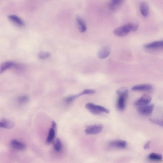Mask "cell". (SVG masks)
<instances>
[{
    "instance_id": "obj_1",
    "label": "cell",
    "mask_w": 163,
    "mask_h": 163,
    "mask_svg": "<svg viewBox=\"0 0 163 163\" xmlns=\"http://www.w3.org/2000/svg\"><path fill=\"white\" fill-rule=\"evenodd\" d=\"M139 26V25L137 24H126L115 29L113 31V33L118 37H125L131 32L137 31L138 29Z\"/></svg>"
},
{
    "instance_id": "obj_2",
    "label": "cell",
    "mask_w": 163,
    "mask_h": 163,
    "mask_svg": "<svg viewBox=\"0 0 163 163\" xmlns=\"http://www.w3.org/2000/svg\"><path fill=\"white\" fill-rule=\"evenodd\" d=\"M85 107L90 112L94 115H99L103 113H109L107 109L104 107L89 103L85 105Z\"/></svg>"
},
{
    "instance_id": "obj_3",
    "label": "cell",
    "mask_w": 163,
    "mask_h": 163,
    "mask_svg": "<svg viewBox=\"0 0 163 163\" xmlns=\"http://www.w3.org/2000/svg\"><path fill=\"white\" fill-rule=\"evenodd\" d=\"M151 100L152 97L150 95L144 94L135 102L134 105L138 107L145 105L150 104Z\"/></svg>"
},
{
    "instance_id": "obj_4",
    "label": "cell",
    "mask_w": 163,
    "mask_h": 163,
    "mask_svg": "<svg viewBox=\"0 0 163 163\" xmlns=\"http://www.w3.org/2000/svg\"><path fill=\"white\" fill-rule=\"evenodd\" d=\"M154 105L153 104H149L145 105L139 106L138 108V111L141 114L143 115H148L152 113Z\"/></svg>"
},
{
    "instance_id": "obj_5",
    "label": "cell",
    "mask_w": 163,
    "mask_h": 163,
    "mask_svg": "<svg viewBox=\"0 0 163 163\" xmlns=\"http://www.w3.org/2000/svg\"><path fill=\"white\" fill-rule=\"evenodd\" d=\"M103 129L102 125H93L88 127L85 129V132L88 134H96L101 132Z\"/></svg>"
},
{
    "instance_id": "obj_6",
    "label": "cell",
    "mask_w": 163,
    "mask_h": 163,
    "mask_svg": "<svg viewBox=\"0 0 163 163\" xmlns=\"http://www.w3.org/2000/svg\"><path fill=\"white\" fill-rule=\"evenodd\" d=\"M109 145L113 148L123 149L126 147L127 143L124 141L115 140L111 141L109 143Z\"/></svg>"
},
{
    "instance_id": "obj_7",
    "label": "cell",
    "mask_w": 163,
    "mask_h": 163,
    "mask_svg": "<svg viewBox=\"0 0 163 163\" xmlns=\"http://www.w3.org/2000/svg\"><path fill=\"white\" fill-rule=\"evenodd\" d=\"M152 85L149 84L138 85L133 87L132 89L133 91H149L153 89Z\"/></svg>"
},
{
    "instance_id": "obj_8",
    "label": "cell",
    "mask_w": 163,
    "mask_h": 163,
    "mask_svg": "<svg viewBox=\"0 0 163 163\" xmlns=\"http://www.w3.org/2000/svg\"><path fill=\"white\" fill-rule=\"evenodd\" d=\"M76 21L79 31L82 33L85 32L86 31L87 27L83 20L80 16H78L76 17Z\"/></svg>"
},
{
    "instance_id": "obj_9",
    "label": "cell",
    "mask_w": 163,
    "mask_h": 163,
    "mask_svg": "<svg viewBox=\"0 0 163 163\" xmlns=\"http://www.w3.org/2000/svg\"><path fill=\"white\" fill-rule=\"evenodd\" d=\"M11 147L14 149L17 150H23L26 147L24 143L16 140H12L10 142Z\"/></svg>"
},
{
    "instance_id": "obj_10",
    "label": "cell",
    "mask_w": 163,
    "mask_h": 163,
    "mask_svg": "<svg viewBox=\"0 0 163 163\" xmlns=\"http://www.w3.org/2000/svg\"><path fill=\"white\" fill-rule=\"evenodd\" d=\"M125 0H110L108 4V7L112 11H114L119 8Z\"/></svg>"
},
{
    "instance_id": "obj_11",
    "label": "cell",
    "mask_w": 163,
    "mask_h": 163,
    "mask_svg": "<svg viewBox=\"0 0 163 163\" xmlns=\"http://www.w3.org/2000/svg\"><path fill=\"white\" fill-rule=\"evenodd\" d=\"M127 98L124 96L118 97L117 103V107L119 110L122 111L125 109Z\"/></svg>"
},
{
    "instance_id": "obj_12",
    "label": "cell",
    "mask_w": 163,
    "mask_h": 163,
    "mask_svg": "<svg viewBox=\"0 0 163 163\" xmlns=\"http://www.w3.org/2000/svg\"><path fill=\"white\" fill-rule=\"evenodd\" d=\"M145 47L148 49L163 48V40L153 42L145 45Z\"/></svg>"
},
{
    "instance_id": "obj_13",
    "label": "cell",
    "mask_w": 163,
    "mask_h": 163,
    "mask_svg": "<svg viewBox=\"0 0 163 163\" xmlns=\"http://www.w3.org/2000/svg\"><path fill=\"white\" fill-rule=\"evenodd\" d=\"M8 19L14 23L18 26H22L25 24L23 20L18 16L14 15H9L8 16Z\"/></svg>"
},
{
    "instance_id": "obj_14",
    "label": "cell",
    "mask_w": 163,
    "mask_h": 163,
    "mask_svg": "<svg viewBox=\"0 0 163 163\" xmlns=\"http://www.w3.org/2000/svg\"><path fill=\"white\" fill-rule=\"evenodd\" d=\"M110 52V49L109 48L103 47L98 52V57L101 59H105L109 56Z\"/></svg>"
},
{
    "instance_id": "obj_15",
    "label": "cell",
    "mask_w": 163,
    "mask_h": 163,
    "mask_svg": "<svg viewBox=\"0 0 163 163\" xmlns=\"http://www.w3.org/2000/svg\"><path fill=\"white\" fill-rule=\"evenodd\" d=\"M14 125V122L10 120L3 119L0 121L1 128L6 129H11Z\"/></svg>"
},
{
    "instance_id": "obj_16",
    "label": "cell",
    "mask_w": 163,
    "mask_h": 163,
    "mask_svg": "<svg viewBox=\"0 0 163 163\" xmlns=\"http://www.w3.org/2000/svg\"><path fill=\"white\" fill-rule=\"evenodd\" d=\"M140 10L142 15L145 17L148 16L149 12V7L146 2H141L140 6Z\"/></svg>"
},
{
    "instance_id": "obj_17",
    "label": "cell",
    "mask_w": 163,
    "mask_h": 163,
    "mask_svg": "<svg viewBox=\"0 0 163 163\" xmlns=\"http://www.w3.org/2000/svg\"><path fill=\"white\" fill-rule=\"evenodd\" d=\"M56 129L52 127L50 129L47 139V143L48 144L51 143L55 139L56 135Z\"/></svg>"
},
{
    "instance_id": "obj_18",
    "label": "cell",
    "mask_w": 163,
    "mask_h": 163,
    "mask_svg": "<svg viewBox=\"0 0 163 163\" xmlns=\"http://www.w3.org/2000/svg\"><path fill=\"white\" fill-rule=\"evenodd\" d=\"M14 63L10 61L6 62H4L2 65L0 69V73L2 74L4 71L8 69H10L14 66Z\"/></svg>"
},
{
    "instance_id": "obj_19",
    "label": "cell",
    "mask_w": 163,
    "mask_h": 163,
    "mask_svg": "<svg viewBox=\"0 0 163 163\" xmlns=\"http://www.w3.org/2000/svg\"><path fill=\"white\" fill-rule=\"evenodd\" d=\"M148 158L152 161H161L163 160V157L160 154L153 153H150L148 156Z\"/></svg>"
},
{
    "instance_id": "obj_20",
    "label": "cell",
    "mask_w": 163,
    "mask_h": 163,
    "mask_svg": "<svg viewBox=\"0 0 163 163\" xmlns=\"http://www.w3.org/2000/svg\"><path fill=\"white\" fill-rule=\"evenodd\" d=\"M53 147L54 150L56 152H58L61 151L62 149V144L60 139L57 138L54 142Z\"/></svg>"
},
{
    "instance_id": "obj_21",
    "label": "cell",
    "mask_w": 163,
    "mask_h": 163,
    "mask_svg": "<svg viewBox=\"0 0 163 163\" xmlns=\"http://www.w3.org/2000/svg\"><path fill=\"white\" fill-rule=\"evenodd\" d=\"M116 93L118 97L124 96L128 97V90L125 88H121L117 90Z\"/></svg>"
},
{
    "instance_id": "obj_22",
    "label": "cell",
    "mask_w": 163,
    "mask_h": 163,
    "mask_svg": "<svg viewBox=\"0 0 163 163\" xmlns=\"http://www.w3.org/2000/svg\"><path fill=\"white\" fill-rule=\"evenodd\" d=\"M80 95L79 94L75 95H72L66 97L65 99V102L67 104H69L74 101L77 98L79 97Z\"/></svg>"
},
{
    "instance_id": "obj_23",
    "label": "cell",
    "mask_w": 163,
    "mask_h": 163,
    "mask_svg": "<svg viewBox=\"0 0 163 163\" xmlns=\"http://www.w3.org/2000/svg\"><path fill=\"white\" fill-rule=\"evenodd\" d=\"M29 100V97L25 95L20 96L17 98L18 101L21 104H25L28 102Z\"/></svg>"
},
{
    "instance_id": "obj_24",
    "label": "cell",
    "mask_w": 163,
    "mask_h": 163,
    "mask_svg": "<svg viewBox=\"0 0 163 163\" xmlns=\"http://www.w3.org/2000/svg\"><path fill=\"white\" fill-rule=\"evenodd\" d=\"M50 54L48 52H43L38 54V58L41 59H46L50 57Z\"/></svg>"
},
{
    "instance_id": "obj_25",
    "label": "cell",
    "mask_w": 163,
    "mask_h": 163,
    "mask_svg": "<svg viewBox=\"0 0 163 163\" xmlns=\"http://www.w3.org/2000/svg\"><path fill=\"white\" fill-rule=\"evenodd\" d=\"M149 121L152 123L161 126L163 128V120L150 119Z\"/></svg>"
},
{
    "instance_id": "obj_26",
    "label": "cell",
    "mask_w": 163,
    "mask_h": 163,
    "mask_svg": "<svg viewBox=\"0 0 163 163\" xmlns=\"http://www.w3.org/2000/svg\"><path fill=\"white\" fill-rule=\"evenodd\" d=\"M95 92V90L92 89H86L80 93L81 96L86 94H92Z\"/></svg>"
},
{
    "instance_id": "obj_27",
    "label": "cell",
    "mask_w": 163,
    "mask_h": 163,
    "mask_svg": "<svg viewBox=\"0 0 163 163\" xmlns=\"http://www.w3.org/2000/svg\"><path fill=\"white\" fill-rule=\"evenodd\" d=\"M150 142H151L150 141H149L145 144L144 147V149L145 150H147L149 148Z\"/></svg>"
},
{
    "instance_id": "obj_28",
    "label": "cell",
    "mask_w": 163,
    "mask_h": 163,
    "mask_svg": "<svg viewBox=\"0 0 163 163\" xmlns=\"http://www.w3.org/2000/svg\"><path fill=\"white\" fill-rule=\"evenodd\" d=\"M52 127L56 129L57 128V123L55 121H53L52 122Z\"/></svg>"
}]
</instances>
